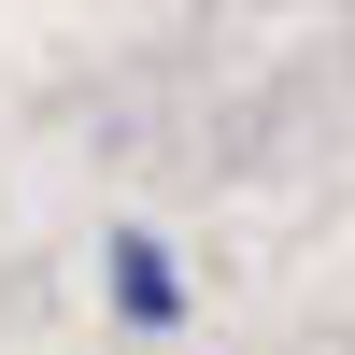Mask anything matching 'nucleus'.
I'll list each match as a JSON object with an SVG mask.
<instances>
[{"mask_svg": "<svg viewBox=\"0 0 355 355\" xmlns=\"http://www.w3.org/2000/svg\"><path fill=\"white\" fill-rule=\"evenodd\" d=\"M114 313H128V327H171V313H185V284H171V256L142 242V227L114 242Z\"/></svg>", "mask_w": 355, "mask_h": 355, "instance_id": "nucleus-1", "label": "nucleus"}]
</instances>
